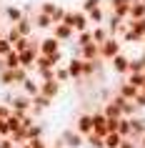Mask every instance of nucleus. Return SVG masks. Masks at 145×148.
Wrapping results in <instances>:
<instances>
[{"instance_id": "f257e3e1", "label": "nucleus", "mask_w": 145, "mask_h": 148, "mask_svg": "<svg viewBox=\"0 0 145 148\" xmlns=\"http://www.w3.org/2000/svg\"><path fill=\"white\" fill-rule=\"evenodd\" d=\"M118 53H120V40L115 38V35H110L105 43H100V58L103 60H113Z\"/></svg>"}, {"instance_id": "f03ea898", "label": "nucleus", "mask_w": 145, "mask_h": 148, "mask_svg": "<svg viewBox=\"0 0 145 148\" xmlns=\"http://www.w3.org/2000/svg\"><path fill=\"white\" fill-rule=\"evenodd\" d=\"M60 140H63V146H65V148H80V146H85V136H83V133H78V131H63Z\"/></svg>"}, {"instance_id": "7ed1b4c3", "label": "nucleus", "mask_w": 145, "mask_h": 148, "mask_svg": "<svg viewBox=\"0 0 145 148\" xmlns=\"http://www.w3.org/2000/svg\"><path fill=\"white\" fill-rule=\"evenodd\" d=\"M53 38H58L60 43H68V40L75 38V30H73L68 23H55L53 25Z\"/></svg>"}, {"instance_id": "20e7f679", "label": "nucleus", "mask_w": 145, "mask_h": 148, "mask_svg": "<svg viewBox=\"0 0 145 148\" xmlns=\"http://www.w3.org/2000/svg\"><path fill=\"white\" fill-rule=\"evenodd\" d=\"M78 55H80L83 60H95V58H100V45L95 43V40H90V43H85V45H80Z\"/></svg>"}, {"instance_id": "39448f33", "label": "nucleus", "mask_w": 145, "mask_h": 148, "mask_svg": "<svg viewBox=\"0 0 145 148\" xmlns=\"http://www.w3.org/2000/svg\"><path fill=\"white\" fill-rule=\"evenodd\" d=\"M38 53H40V48H28V50H23V53H20V68H25V70L35 68Z\"/></svg>"}, {"instance_id": "423d86ee", "label": "nucleus", "mask_w": 145, "mask_h": 148, "mask_svg": "<svg viewBox=\"0 0 145 148\" xmlns=\"http://www.w3.org/2000/svg\"><path fill=\"white\" fill-rule=\"evenodd\" d=\"M38 48H40V53H43V55H53V53L60 50V40L50 35V38H43V40H40Z\"/></svg>"}, {"instance_id": "0eeeda50", "label": "nucleus", "mask_w": 145, "mask_h": 148, "mask_svg": "<svg viewBox=\"0 0 145 148\" xmlns=\"http://www.w3.org/2000/svg\"><path fill=\"white\" fill-rule=\"evenodd\" d=\"M110 63H113V73H118V75H125L128 68H130V58H128V55H123V53H118Z\"/></svg>"}, {"instance_id": "6e6552de", "label": "nucleus", "mask_w": 145, "mask_h": 148, "mask_svg": "<svg viewBox=\"0 0 145 148\" xmlns=\"http://www.w3.org/2000/svg\"><path fill=\"white\" fill-rule=\"evenodd\" d=\"M10 106H13V110H30L33 108V98L25 95V93L13 95V98H10Z\"/></svg>"}, {"instance_id": "1a4fd4ad", "label": "nucleus", "mask_w": 145, "mask_h": 148, "mask_svg": "<svg viewBox=\"0 0 145 148\" xmlns=\"http://www.w3.org/2000/svg\"><path fill=\"white\" fill-rule=\"evenodd\" d=\"M50 106H53V98H48V95L38 93V95H33V108H30V113L35 116V113H40V110L50 108Z\"/></svg>"}, {"instance_id": "9d476101", "label": "nucleus", "mask_w": 145, "mask_h": 148, "mask_svg": "<svg viewBox=\"0 0 145 148\" xmlns=\"http://www.w3.org/2000/svg\"><path fill=\"white\" fill-rule=\"evenodd\" d=\"M40 93L43 95H48V98H55V95L60 93V83L58 80H40Z\"/></svg>"}, {"instance_id": "9b49d317", "label": "nucleus", "mask_w": 145, "mask_h": 148, "mask_svg": "<svg viewBox=\"0 0 145 148\" xmlns=\"http://www.w3.org/2000/svg\"><path fill=\"white\" fill-rule=\"evenodd\" d=\"M3 13H5V18L10 20V25H15V23H20L25 18V13H23V8H18V5H5L3 8Z\"/></svg>"}, {"instance_id": "f8f14e48", "label": "nucleus", "mask_w": 145, "mask_h": 148, "mask_svg": "<svg viewBox=\"0 0 145 148\" xmlns=\"http://www.w3.org/2000/svg\"><path fill=\"white\" fill-rule=\"evenodd\" d=\"M78 133H83V136H88V133H93V113H83V116L78 118V125H75Z\"/></svg>"}, {"instance_id": "ddd939ff", "label": "nucleus", "mask_w": 145, "mask_h": 148, "mask_svg": "<svg viewBox=\"0 0 145 148\" xmlns=\"http://www.w3.org/2000/svg\"><path fill=\"white\" fill-rule=\"evenodd\" d=\"M68 73H70V78H83V58H78V55H73L68 63Z\"/></svg>"}, {"instance_id": "4468645a", "label": "nucleus", "mask_w": 145, "mask_h": 148, "mask_svg": "<svg viewBox=\"0 0 145 148\" xmlns=\"http://www.w3.org/2000/svg\"><path fill=\"white\" fill-rule=\"evenodd\" d=\"M20 86H23V93H25V95H30V98L40 93V83H38L35 78H33V75H28V78H25L23 83H20Z\"/></svg>"}, {"instance_id": "2eb2a0df", "label": "nucleus", "mask_w": 145, "mask_h": 148, "mask_svg": "<svg viewBox=\"0 0 145 148\" xmlns=\"http://www.w3.org/2000/svg\"><path fill=\"white\" fill-rule=\"evenodd\" d=\"M145 18V3L143 0H133L130 3V18L128 20H143Z\"/></svg>"}, {"instance_id": "dca6fc26", "label": "nucleus", "mask_w": 145, "mask_h": 148, "mask_svg": "<svg viewBox=\"0 0 145 148\" xmlns=\"http://www.w3.org/2000/svg\"><path fill=\"white\" fill-rule=\"evenodd\" d=\"M130 125H133V136L130 138H140V136H145V118H138V116H133L130 118Z\"/></svg>"}, {"instance_id": "f3484780", "label": "nucleus", "mask_w": 145, "mask_h": 148, "mask_svg": "<svg viewBox=\"0 0 145 148\" xmlns=\"http://www.w3.org/2000/svg\"><path fill=\"white\" fill-rule=\"evenodd\" d=\"M3 68H8V70L20 68V53H18V50H10V53L3 58Z\"/></svg>"}, {"instance_id": "a211bd4d", "label": "nucleus", "mask_w": 145, "mask_h": 148, "mask_svg": "<svg viewBox=\"0 0 145 148\" xmlns=\"http://www.w3.org/2000/svg\"><path fill=\"white\" fill-rule=\"evenodd\" d=\"M10 138H13V143H15V146H20V143H28V140H30V136H28V128H25V125H20V128H15V131L10 133Z\"/></svg>"}, {"instance_id": "6ab92c4d", "label": "nucleus", "mask_w": 145, "mask_h": 148, "mask_svg": "<svg viewBox=\"0 0 145 148\" xmlns=\"http://www.w3.org/2000/svg\"><path fill=\"white\" fill-rule=\"evenodd\" d=\"M33 25H35V28H43V30H48V28H53V18L50 15H45V13H38V15L33 18Z\"/></svg>"}, {"instance_id": "aec40b11", "label": "nucleus", "mask_w": 145, "mask_h": 148, "mask_svg": "<svg viewBox=\"0 0 145 148\" xmlns=\"http://www.w3.org/2000/svg\"><path fill=\"white\" fill-rule=\"evenodd\" d=\"M138 90H140V88H138V86H133L130 80H125V83L120 86V95H123V98H130V101H135Z\"/></svg>"}, {"instance_id": "412c9836", "label": "nucleus", "mask_w": 145, "mask_h": 148, "mask_svg": "<svg viewBox=\"0 0 145 148\" xmlns=\"http://www.w3.org/2000/svg\"><path fill=\"white\" fill-rule=\"evenodd\" d=\"M15 25H18V30H20V35H23V38H33V20H30L28 15H25L20 23H15Z\"/></svg>"}, {"instance_id": "4be33fe9", "label": "nucleus", "mask_w": 145, "mask_h": 148, "mask_svg": "<svg viewBox=\"0 0 145 148\" xmlns=\"http://www.w3.org/2000/svg\"><path fill=\"white\" fill-rule=\"evenodd\" d=\"M118 133H120L123 138H130V136H133V125H130V118L120 116V121H118Z\"/></svg>"}, {"instance_id": "5701e85b", "label": "nucleus", "mask_w": 145, "mask_h": 148, "mask_svg": "<svg viewBox=\"0 0 145 148\" xmlns=\"http://www.w3.org/2000/svg\"><path fill=\"white\" fill-rule=\"evenodd\" d=\"M85 146L88 148H105V140H103V136H98V133H88V136H85Z\"/></svg>"}, {"instance_id": "b1692460", "label": "nucleus", "mask_w": 145, "mask_h": 148, "mask_svg": "<svg viewBox=\"0 0 145 148\" xmlns=\"http://www.w3.org/2000/svg\"><path fill=\"white\" fill-rule=\"evenodd\" d=\"M110 38V30H108V28H100V25H95V28H93V40H95V43H105V40Z\"/></svg>"}, {"instance_id": "393cba45", "label": "nucleus", "mask_w": 145, "mask_h": 148, "mask_svg": "<svg viewBox=\"0 0 145 148\" xmlns=\"http://www.w3.org/2000/svg\"><path fill=\"white\" fill-rule=\"evenodd\" d=\"M103 113H105L108 118H120L123 116V110H120V106H118V103H105V106H103Z\"/></svg>"}, {"instance_id": "a878e982", "label": "nucleus", "mask_w": 145, "mask_h": 148, "mask_svg": "<svg viewBox=\"0 0 145 148\" xmlns=\"http://www.w3.org/2000/svg\"><path fill=\"white\" fill-rule=\"evenodd\" d=\"M103 140H105V148H118V146H120V140H123V136L118 131H113V133H108Z\"/></svg>"}, {"instance_id": "bb28decb", "label": "nucleus", "mask_w": 145, "mask_h": 148, "mask_svg": "<svg viewBox=\"0 0 145 148\" xmlns=\"http://www.w3.org/2000/svg\"><path fill=\"white\" fill-rule=\"evenodd\" d=\"M55 80H58V83H65V80H70L68 65H65V68H63V65H55Z\"/></svg>"}, {"instance_id": "cd10ccee", "label": "nucleus", "mask_w": 145, "mask_h": 148, "mask_svg": "<svg viewBox=\"0 0 145 148\" xmlns=\"http://www.w3.org/2000/svg\"><path fill=\"white\" fill-rule=\"evenodd\" d=\"M3 35H5V38H8L10 43H13V45H15L18 40L23 38V35H20V30H18V25H10V28H8V33H3Z\"/></svg>"}, {"instance_id": "c85d7f7f", "label": "nucleus", "mask_w": 145, "mask_h": 148, "mask_svg": "<svg viewBox=\"0 0 145 148\" xmlns=\"http://www.w3.org/2000/svg\"><path fill=\"white\" fill-rule=\"evenodd\" d=\"M75 38H78L75 45H85V43H90V40H93V30H90V28H88V30H80V33H75Z\"/></svg>"}, {"instance_id": "c756f323", "label": "nucleus", "mask_w": 145, "mask_h": 148, "mask_svg": "<svg viewBox=\"0 0 145 148\" xmlns=\"http://www.w3.org/2000/svg\"><path fill=\"white\" fill-rule=\"evenodd\" d=\"M25 78H28V70L25 68H13V83H15V86H20Z\"/></svg>"}, {"instance_id": "7c9ffc66", "label": "nucleus", "mask_w": 145, "mask_h": 148, "mask_svg": "<svg viewBox=\"0 0 145 148\" xmlns=\"http://www.w3.org/2000/svg\"><path fill=\"white\" fill-rule=\"evenodd\" d=\"M10 50H13V43H10L5 35H0V58H5Z\"/></svg>"}, {"instance_id": "2f4dec72", "label": "nucleus", "mask_w": 145, "mask_h": 148, "mask_svg": "<svg viewBox=\"0 0 145 148\" xmlns=\"http://www.w3.org/2000/svg\"><path fill=\"white\" fill-rule=\"evenodd\" d=\"M128 75H130V83H133V86H138V88H140V86H143V83H145V70H140V73H128Z\"/></svg>"}, {"instance_id": "473e14b6", "label": "nucleus", "mask_w": 145, "mask_h": 148, "mask_svg": "<svg viewBox=\"0 0 145 148\" xmlns=\"http://www.w3.org/2000/svg\"><path fill=\"white\" fill-rule=\"evenodd\" d=\"M0 83H3V86H15V83H13V70H8V68L0 70Z\"/></svg>"}, {"instance_id": "72a5a7b5", "label": "nucleus", "mask_w": 145, "mask_h": 148, "mask_svg": "<svg viewBox=\"0 0 145 148\" xmlns=\"http://www.w3.org/2000/svg\"><path fill=\"white\" fill-rule=\"evenodd\" d=\"M88 18H90V23L100 25V23H103V8H93L90 13H88Z\"/></svg>"}, {"instance_id": "f704fd0d", "label": "nucleus", "mask_w": 145, "mask_h": 148, "mask_svg": "<svg viewBox=\"0 0 145 148\" xmlns=\"http://www.w3.org/2000/svg\"><path fill=\"white\" fill-rule=\"evenodd\" d=\"M105 121H108V116L103 113V110H95V113H93V128H98V125H105Z\"/></svg>"}, {"instance_id": "c9c22d12", "label": "nucleus", "mask_w": 145, "mask_h": 148, "mask_svg": "<svg viewBox=\"0 0 145 148\" xmlns=\"http://www.w3.org/2000/svg\"><path fill=\"white\" fill-rule=\"evenodd\" d=\"M13 116V106L10 103H0V121H8Z\"/></svg>"}, {"instance_id": "e433bc0d", "label": "nucleus", "mask_w": 145, "mask_h": 148, "mask_svg": "<svg viewBox=\"0 0 145 148\" xmlns=\"http://www.w3.org/2000/svg\"><path fill=\"white\" fill-rule=\"evenodd\" d=\"M10 133H13L10 121H0V138H10Z\"/></svg>"}, {"instance_id": "4c0bfd02", "label": "nucleus", "mask_w": 145, "mask_h": 148, "mask_svg": "<svg viewBox=\"0 0 145 148\" xmlns=\"http://www.w3.org/2000/svg\"><path fill=\"white\" fill-rule=\"evenodd\" d=\"M65 13H68V10L63 8V5H58L55 13H53V23H63V20H65Z\"/></svg>"}, {"instance_id": "58836bf2", "label": "nucleus", "mask_w": 145, "mask_h": 148, "mask_svg": "<svg viewBox=\"0 0 145 148\" xmlns=\"http://www.w3.org/2000/svg\"><path fill=\"white\" fill-rule=\"evenodd\" d=\"M55 8H58L55 3H43V5H40V10H38V13H45V15H50V18H53Z\"/></svg>"}, {"instance_id": "ea45409f", "label": "nucleus", "mask_w": 145, "mask_h": 148, "mask_svg": "<svg viewBox=\"0 0 145 148\" xmlns=\"http://www.w3.org/2000/svg\"><path fill=\"white\" fill-rule=\"evenodd\" d=\"M100 3H103V0H85L83 3V13H90L93 8H100Z\"/></svg>"}, {"instance_id": "a19ab883", "label": "nucleus", "mask_w": 145, "mask_h": 148, "mask_svg": "<svg viewBox=\"0 0 145 148\" xmlns=\"http://www.w3.org/2000/svg\"><path fill=\"white\" fill-rule=\"evenodd\" d=\"M118 148H140V146H138V140H135V138H123Z\"/></svg>"}, {"instance_id": "79ce46f5", "label": "nucleus", "mask_w": 145, "mask_h": 148, "mask_svg": "<svg viewBox=\"0 0 145 148\" xmlns=\"http://www.w3.org/2000/svg\"><path fill=\"white\" fill-rule=\"evenodd\" d=\"M28 136H30V138H40V136H43V128H40V125H35V123H33L30 128H28Z\"/></svg>"}, {"instance_id": "37998d69", "label": "nucleus", "mask_w": 145, "mask_h": 148, "mask_svg": "<svg viewBox=\"0 0 145 148\" xmlns=\"http://www.w3.org/2000/svg\"><path fill=\"white\" fill-rule=\"evenodd\" d=\"M28 143H30L33 148H48V143H45V140H43V136H40V138H30V140H28Z\"/></svg>"}, {"instance_id": "c03bdc74", "label": "nucleus", "mask_w": 145, "mask_h": 148, "mask_svg": "<svg viewBox=\"0 0 145 148\" xmlns=\"http://www.w3.org/2000/svg\"><path fill=\"white\" fill-rule=\"evenodd\" d=\"M135 106H138V108H145V90H138V95H135Z\"/></svg>"}, {"instance_id": "a18cd8bd", "label": "nucleus", "mask_w": 145, "mask_h": 148, "mask_svg": "<svg viewBox=\"0 0 145 148\" xmlns=\"http://www.w3.org/2000/svg\"><path fill=\"white\" fill-rule=\"evenodd\" d=\"M0 148H15L13 138H0Z\"/></svg>"}, {"instance_id": "49530a36", "label": "nucleus", "mask_w": 145, "mask_h": 148, "mask_svg": "<svg viewBox=\"0 0 145 148\" xmlns=\"http://www.w3.org/2000/svg\"><path fill=\"white\" fill-rule=\"evenodd\" d=\"M138 146H140V148H145V136H140V138H138Z\"/></svg>"}, {"instance_id": "de8ad7c7", "label": "nucleus", "mask_w": 145, "mask_h": 148, "mask_svg": "<svg viewBox=\"0 0 145 148\" xmlns=\"http://www.w3.org/2000/svg\"><path fill=\"white\" fill-rule=\"evenodd\" d=\"M48 148H65V146H63V140H58L55 146H48Z\"/></svg>"}, {"instance_id": "09e8293b", "label": "nucleus", "mask_w": 145, "mask_h": 148, "mask_svg": "<svg viewBox=\"0 0 145 148\" xmlns=\"http://www.w3.org/2000/svg\"><path fill=\"white\" fill-rule=\"evenodd\" d=\"M0 35H3V30H0Z\"/></svg>"}, {"instance_id": "8fccbe9b", "label": "nucleus", "mask_w": 145, "mask_h": 148, "mask_svg": "<svg viewBox=\"0 0 145 148\" xmlns=\"http://www.w3.org/2000/svg\"><path fill=\"white\" fill-rule=\"evenodd\" d=\"M143 40H145V38H143Z\"/></svg>"}]
</instances>
